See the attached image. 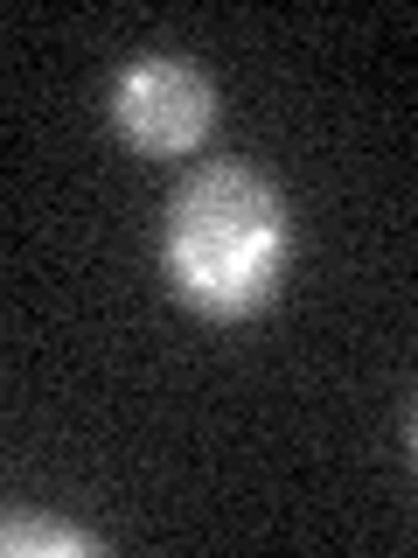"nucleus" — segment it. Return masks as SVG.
I'll list each match as a JSON object with an SVG mask.
<instances>
[{"label":"nucleus","mask_w":418,"mask_h":558,"mask_svg":"<svg viewBox=\"0 0 418 558\" xmlns=\"http://www.w3.org/2000/svg\"><path fill=\"white\" fill-rule=\"evenodd\" d=\"M293 252L286 196L244 161H209L168 196L161 266L182 307L202 322H244L279 293Z\"/></svg>","instance_id":"1"},{"label":"nucleus","mask_w":418,"mask_h":558,"mask_svg":"<svg viewBox=\"0 0 418 558\" xmlns=\"http://www.w3.org/2000/svg\"><path fill=\"white\" fill-rule=\"evenodd\" d=\"M209 119H217V92H209V77L196 63L139 57V63L119 70V84H112V126L139 154H161V161L196 154Z\"/></svg>","instance_id":"2"},{"label":"nucleus","mask_w":418,"mask_h":558,"mask_svg":"<svg viewBox=\"0 0 418 558\" xmlns=\"http://www.w3.org/2000/svg\"><path fill=\"white\" fill-rule=\"evenodd\" d=\"M8 551H70V558H91V551H104V537L77 531V523H22V517H14L8 523Z\"/></svg>","instance_id":"3"},{"label":"nucleus","mask_w":418,"mask_h":558,"mask_svg":"<svg viewBox=\"0 0 418 558\" xmlns=\"http://www.w3.org/2000/svg\"><path fill=\"white\" fill-rule=\"evenodd\" d=\"M411 468H418V412H411Z\"/></svg>","instance_id":"4"}]
</instances>
